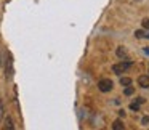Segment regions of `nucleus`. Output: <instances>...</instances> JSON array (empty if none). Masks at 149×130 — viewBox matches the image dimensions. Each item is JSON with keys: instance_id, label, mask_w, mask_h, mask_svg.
Returning a JSON list of instances; mask_svg holds the SVG:
<instances>
[{"instance_id": "obj_1", "label": "nucleus", "mask_w": 149, "mask_h": 130, "mask_svg": "<svg viewBox=\"0 0 149 130\" xmlns=\"http://www.w3.org/2000/svg\"><path fill=\"white\" fill-rule=\"evenodd\" d=\"M112 87H114V84H112V80L111 79H101L100 82H98V88H100L101 92H111L112 90Z\"/></svg>"}, {"instance_id": "obj_2", "label": "nucleus", "mask_w": 149, "mask_h": 130, "mask_svg": "<svg viewBox=\"0 0 149 130\" xmlns=\"http://www.w3.org/2000/svg\"><path fill=\"white\" fill-rule=\"evenodd\" d=\"M130 66H132V64H130V63H117V64H114L112 66V71L114 72H116V74H122V72H125V71H128V68H130Z\"/></svg>"}, {"instance_id": "obj_3", "label": "nucleus", "mask_w": 149, "mask_h": 130, "mask_svg": "<svg viewBox=\"0 0 149 130\" xmlns=\"http://www.w3.org/2000/svg\"><path fill=\"white\" fill-rule=\"evenodd\" d=\"M138 84L141 85L143 88H149V75H139Z\"/></svg>"}, {"instance_id": "obj_4", "label": "nucleus", "mask_w": 149, "mask_h": 130, "mask_svg": "<svg viewBox=\"0 0 149 130\" xmlns=\"http://www.w3.org/2000/svg\"><path fill=\"white\" fill-rule=\"evenodd\" d=\"M13 75V61H11V56H8L7 59V77L10 79Z\"/></svg>"}, {"instance_id": "obj_5", "label": "nucleus", "mask_w": 149, "mask_h": 130, "mask_svg": "<svg viewBox=\"0 0 149 130\" xmlns=\"http://www.w3.org/2000/svg\"><path fill=\"white\" fill-rule=\"evenodd\" d=\"M117 56H119V58H125V56H127V50L123 48V47H119V48H117Z\"/></svg>"}, {"instance_id": "obj_6", "label": "nucleus", "mask_w": 149, "mask_h": 130, "mask_svg": "<svg viewBox=\"0 0 149 130\" xmlns=\"http://www.w3.org/2000/svg\"><path fill=\"white\" fill-rule=\"evenodd\" d=\"M130 84H132V79H130V77H123V75L120 77V85L127 87V85H130Z\"/></svg>"}, {"instance_id": "obj_7", "label": "nucleus", "mask_w": 149, "mask_h": 130, "mask_svg": "<svg viewBox=\"0 0 149 130\" xmlns=\"http://www.w3.org/2000/svg\"><path fill=\"white\" fill-rule=\"evenodd\" d=\"M5 129H15V125H13V120H11V117H7V119H5Z\"/></svg>"}, {"instance_id": "obj_8", "label": "nucleus", "mask_w": 149, "mask_h": 130, "mask_svg": "<svg viewBox=\"0 0 149 130\" xmlns=\"http://www.w3.org/2000/svg\"><path fill=\"white\" fill-rule=\"evenodd\" d=\"M112 129H116V130H122V129H123L122 120H116V122L112 124Z\"/></svg>"}, {"instance_id": "obj_9", "label": "nucleus", "mask_w": 149, "mask_h": 130, "mask_svg": "<svg viewBox=\"0 0 149 130\" xmlns=\"http://www.w3.org/2000/svg\"><path fill=\"white\" fill-rule=\"evenodd\" d=\"M133 87H130V85H127V88H125V95H133Z\"/></svg>"}, {"instance_id": "obj_10", "label": "nucleus", "mask_w": 149, "mask_h": 130, "mask_svg": "<svg viewBox=\"0 0 149 130\" xmlns=\"http://www.w3.org/2000/svg\"><path fill=\"white\" fill-rule=\"evenodd\" d=\"M135 36L138 37V39H143V37H146V36H144V32H143V31H136V32H135Z\"/></svg>"}, {"instance_id": "obj_11", "label": "nucleus", "mask_w": 149, "mask_h": 130, "mask_svg": "<svg viewBox=\"0 0 149 130\" xmlns=\"http://www.w3.org/2000/svg\"><path fill=\"white\" fill-rule=\"evenodd\" d=\"M141 124H143V125H148V124H149V116H144V117H143V119H141Z\"/></svg>"}, {"instance_id": "obj_12", "label": "nucleus", "mask_w": 149, "mask_h": 130, "mask_svg": "<svg viewBox=\"0 0 149 130\" xmlns=\"http://www.w3.org/2000/svg\"><path fill=\"white\" fill-rule=\"evenodd\" d=\"M143 27H144V29H149V20H143Z\"/></svg>"}, {"instance_id": "obj_13", "label": "nucleus", "mask_w": 149, "mask_h": 130, "mask_svg": "<svg viewBox=\"0 0 149 130\" xmlns=\"http://www.w3.org/2000/svg\"><path fill=\"white\" fill-rule=\"evenodd\" d=\"M130 108H132V109H135V111H138V109H139V106H138L136 103H132V104H130Z\"/></svg>"}, {"instance_id": "obj_14", "label": "nucleus", "mask_w": 149, "mask_h": 130, "mask_svg": "<svg viewBox=\"0 0 149 130\" xmlns=\"http://www.w3.org/2000/svg\"><path fill=\"white\" fill-rule=\"evenodd\" d=\"M2 114H3V108H2V100H0V119H2Z\"/></svg>"}]
</instances>
